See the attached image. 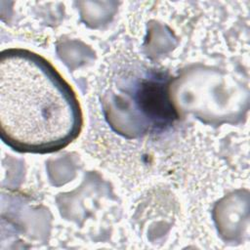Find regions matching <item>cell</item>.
I'll list each match as a JSON object with an SVG mask.
<instances>
[{
	"label": "cell",
	"instance_id": "1",
	"mask_svg": "<svg viewBox=\"0 0 250 250\" xmlns=\"http://www.w3.org/2000/svg\"><path fill=\"white\" fill-rule=\"evenodd\" d=\"M83 113L70 84L44 57L21 48L0 55V134L24 153H51L75 141Z\"/></svg>",
	"mask_w": 250,
	"mask_h": 250
}]
</instances>
